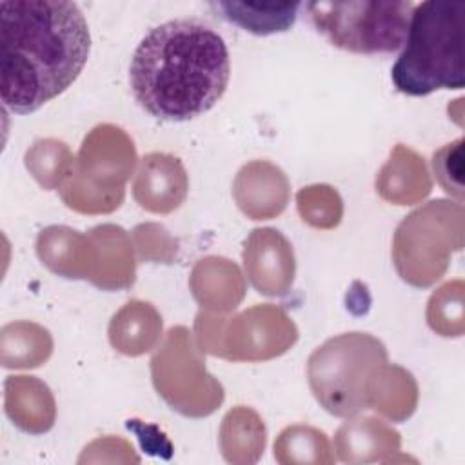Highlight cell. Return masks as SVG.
<instances>
[{
  "mask_svg": "<svg viewBox=\"0 0 465 465\" xmlns=\"http://www.w3.org/2000/svg\"><path fill=\"white\" fill-rule=\"evenodd\" d=\"M463 13V2L429 0L414 5L403 51L391 73L400 93L425 96L465 85Z\"/></svg>",
  "mask_w": 465,
  "mask_h": 465,
  "instance_id": "3957f363",
  "label": "cell"
},
{
  "mask_svg": "<svg viewBox=\"0 0 465 465\" xmlns=\"http://www.w3.org/2000/svg\"><path fill=\"white\" fill-rule=\"evenodd\" d=\"M223 20L252 33L274 35L292 27L302 4H245V2H211L209 4Z\"/></svg>",
  "mask_w": 465,
  "mask_h": 465,
  "instance_id": "8992f818",
  "label": "cell"
},
{
  "mask_svg": "<svg viewBox=\"0 0 465 465\" xmlns=\"http://www.w3.org/2000/svg\"><path fill=\"white\" fill-rule=\"evenodd\" d=\"M229 76L223 38L198 18L169 20L149 29L129 67L134 100L163 122H187L213 109Z\"/></svg>",
  "mask_w": 465,
  "mask_h": 465,
  "instance_id": "7a4b0ae2",
  "label": "cell"
},
{
  "mask_svg": "<svg viewBox=\"0 0 465 465\" xmlns=\"http://www.w3.org/2000/svg\"><path fill=\"white\" fill-rule=\"evenodd\" d=\"M318 33L343 51L360 54L394 53L407 36L411 2L349 0L305 4Z\"/></svg>",
  "mask_w": 465,
  "mask_h": 465,
  "instance_id": "277c9868",
  "label": "cell"
},
{
  "mask_svg": "<svg viewBox=\"0 0 465 465\" xmlns=\"http://www.w3.org/2000/svg\"><path fill=\"white\" fill-rule=\"evenodd\" d=\"M381 361H385L383 345L367 334L352 332L331 340L311 356L312 391L332 414H351L360 409V376Z\"/></svg>",
  "mask_w": 465,
  "mask_h": 465,
  "instance_id": "5b68a950",
  "label": "cell"
},
{
  "mask_svg": "<svg viewBox=\"0 0 465 465\" xmlns=\"http://www.w3.org/2000/svg\"><path fill=\"white\" fill-rule=\"evenodd\" d=\"M91 35L74 2L0 4V98L16 114L38 111L82 73Z\"/></svg>",
  "mask_w": 465,
  "mask_h": 465,
  "instance_id": "6da1fadb",
  "label": "cell"
}]
</instances>
